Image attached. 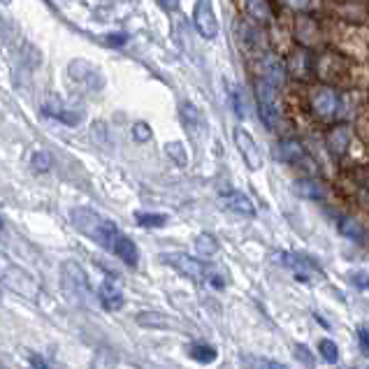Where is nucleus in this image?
<instances>
[{"label": "nucleus", "instance_id": "11", "mask_svg": "<svg viewBox=\"0 0 369 369\" xmlns=\"http://www.w3.org/2000/svg\"><path fill=\"white\" fill-rule=\"evenodd\" d=\"M68 72H70V77L75 79V82H82V84L91 86V88H100L102 84H105V82H102L100 72L95 70L88 61H84V59L72 61L68 66Z\"/></svg>", "mask_w": 369, "mask_h": 369}, {"label": "nucleus", "instance_id": "23", "mask_svg": "<svg viewBox=\"0 0 369 369\" xmlns=\"http://www.w3.org/2000/svg\"><path fill=\"white\" fill-rule=\"evenodd\" d=\"M190 358L195 360V363H202V365H210V363H214L216 360V349L214 346H210V344H193L190 346Z\"/></svg>", "mask_w": 369, "mask_h": 369}, {"label": "nucleus", "instance_id": "24", "mask_svg": "<svg viewBox=\"0 0 369 369\" xmlns=\"http://www.w3.org/2000/svg\"><path fill=\"white\" fill-rule=\"evenodd\" d=\"M135 221H138L142 228H165L167 216L165 214H154V212H138L135 214Z\"/></svg>", "mask_w": 369, "mask_h": 369}, {"label": "nucleus", "instance_id": "8", "mask_svg": "<svg viewBox=\"0 0 369 369\" xmlns=\"http://www.w3.org/2000/svg\"><path fill=\"white\" fill-rule=\"evenodd\" d=\"M193 21H195L198 33L202 35L205 40H214L216 35H219V21H216L212 0H195Z\"/></svg>", "mask_w": 369, "mask_h": 369}, {"label": "nucleus", "instance_id": "5", "mask_svg": "<svg viewBox=\"0 0 369 369\" xmlns=\"http://www.w3.org/2000/svg\"><path fill=\"white\" fill-rule=\"evenodd\" d=\"M3 284L5 288H10L12 293L21 295L26 300H37V284L35 279L23 272L17 265H5L3 267Z\"/></svg>", "mask_w": 369, "mask_h": 369}, {"label": "nucleus", "instance_id": "30", "mask_svg": "<svg viewBox=\"0 0 369 369\" xmlns=\"http://www.w3.org/2000/svg\"><path fill=\"white\" fill-rule=\"evenodd\" d=\"M133 140L135 142H147L151 140V126L144 123V121H138L133 126Z\"/></svg>", "mask_w": 369, "mask_h": 369}, {"label": "nucleus", "instance_id": "6", "mask_svg": "<svg viewBox=\"0 0 369 369\" xmlns=\"http://www.w3.org/2000/svg\"><path fill=\"white\" fill-rule=\"evenodd\" d=\"M279 265H284L300 279L302 284H314V277H320V267L309 258H304L300 253H279L274 255Z\"/></svg>", "mask_w": 369, "mask_h": 369}, {"label": "nucleus", "instance_id": "22", "mask_svg": "<svg viewBox=\"0 0 369 369\" xmlns=\"http://www.w3.org/2000/svg\"><path fill=\"white\" fill-rule=\"evenodd\" d=\"M295 37L300 40V44L304 47H311L318 40V28L314 19H300L298 21V28H295Z\"/></svg>", "mask_w": 369, "mask_h": 369}, {"label": "nucleus", "instance_id": "1", "mask_svg": "<svg viewBox=\"0 0 369 369\" xmlns=\"http://www.w3.org/2000/svg\"><path fill=\"white\" fill-rule=\"evenodd\" d=\"M70 221L72 226H75V230L82 232L84 237L93 239L98 246L114 253V246L119 242V237H121V230L116 228L114 221L102 219L98 212L88 210V207H75V210L70 212Z\"/></svg>", "mask_w": 369, "mask_h": 369}, {"label": "nucleus", "instance_id": "35", "mask_svg": "<svg viewBox=\"0 0 369 369\" xmlns=\"http://www.w3.org/2000/svg\"><path fill=\"white\" fill-rule=\"evenodd\" d=\"M126 40H128L126 33H111V35L105 37V42H107V47H123Z\"/></svg>", "mask_w": 369, "mask_h": 369}, {"label": "nucleus", "instance_id": "4", "mask_svg": "<svg viewBox=\"0 0 369 369\" xmlns=\"http://www.w3.org/2000/svg\"><path fill=\"white\" fill-rule=\"evenodd\" d=\"M61 282L63 288L70 298L75 300H88V293H91V286H88V277L86 272L79 267L75 260H66L61 267Z\"/></svg>", "mask_w": 369, "mask_h": 369}, {"label": "nucleus", "instance_id": "40", "mask_svg": "<svg viewBox=\"0 0 369 369\" xmlns=\"http://www.w3.org/2000/svg\"><path fill=\"white\" fill-rule=\"evenodd\" d=\"M12 3V0H3V5H10Z\"/></svg>", "mask_w": 369, "mask_h": 369}, {"label": "nucleus", "instance_id": "32", "mask_svg": "<svg viewBox=\"0 0 369 369\" xmlns=\"http://www.w3.org/2000/svg\"><path fill=\"white\" fill-rule=\"evenodd\" d=\"M232 100H235V111H237V116H239V119H246V107H244V93L239 91V88H237L235 93H232Z\"/></svg>", "mask_w": 369, "mask_h": 369}, {"label": "nucleus", "instance_id": "15", "mask_svg": "<svg viewBox=\"0 0 369 369\" xmlns=\"http://www.w3.org/2000/svg\"><path fill=\"white\" fill-rule=\"evenodd\" d=\"M293 193L304 198V200H316V202L327 198V190H325L323 183L316 181V179H309V176L307 179H295L293 181Z\"/></svg>", "mask_w": 369, "mask_h": 369}, {"label": "nucleus", "instance_id": "13", "mask_svg": "<svg viewBox=\"0 0 369 369\" xmlns=\"http://www.w3.org/2000/svg\"><path fill=\"white\" fill-rule=\"evenodd\" d=\"M274 156H279L284 163H291V165H304L307 163V151H304V147L298 140H282L277 144Z\"/></svg>", "mask_w": 369, "mask_h": 369}, {"label": "nucleus", "instance_id": "17", "mask_svg": "<svg viewBox=\"0 0 369 369\" xmlns=\"http://www.w3.org/2000/svg\"><path fill=\"white\" fill-rule=\"evenodd\" d=\"M327 147L334 156H344L351 147V131L346 126H337L327 133Z\"/></svg>", "mask_w": 369, "mask_h": 369}, {"label": "nucleus", "instance_id": "31", "mask_svg": "<svg viewBox=\"0 0 369 369\" xmlns=\"http://www.w3.org/2000/svg\"><path fill=\"white\" fill-rule=\"evenodd\" d=\"M349 279H351L353 286L360 288V291H365V288H369V274H367V272H351Z\"/></svg>", "mask_w": 369, "mask_h": 369}, {"label": "nucleus", "instance_id": "18", "mask_svg": "<svg viewBox=\"0 0 369 369\" xmlns=\"http://www.w3.org/2000/svg\"><path fill=\"white\" fill-rule=\"evenodd\" d=\"M138 325L142 327H154V330H174L172 316H165L160 311H140L138 314Z\"/></svg>", "mask_w": 369, "mask_h": 369}, {"label": "nucleus", "instance_id": "7", "mask_svg": "<svg viewBox=\"0 0 369 369\" xmlns=\"http://www.w3.org/2000/svg\"><path fill=\"white\" fill-rule=\"evenodd\" d=\"M311 109L323 121H332L337 111H339V95L330 86H320L311 93Z\"/></svg>", "mask_w": 369, "mask_h": 369}, {"label": "nucleus", "instance_id": "14", "mask_svg": "<svg viewBox=\"0 0 369 369\" xmlns=\"http://www.w3.org/2000/svg\"><path fill=\"white\" fill-rule=\"evenodd\" d=\"M221 205L226 207V210L235 212V214H242V216H253L255 214L253 202L244 193H239V190H226V193L221 195Z\"/></svg>", "mask_w": 369, "mask_h": 369}, {"label": "nucleus", "instance_id": "38", "mask_svg": "<svg viewBox=\"0 0 369 369\" xmlns=\"http://www.w3.org/2000/svg\"><path fill=\"white\" fill-rule=\"evenodd\" d=\"M158 3L167 12H172V10H176V7H179V0H158Z\"/></svg>", "mask_w": 369, "mask_h": 369}, {"label": "nucleus", "instance_id": "2", "mask_svg": "<svg viewBox=\"0 0 369 369\" xmlns=\"http://www.w3.org/2000/svg\"><path fill=\"white\" fill-rule=\"evenodd\" d=\"M255 102H258V114L260 121L274 131L282 119V109H279V86L267 82L265 77H258L255 82Z\"/></svg>", "mask_w": 369, "mask_h": 369}, {"label": "nucleus", "instance_id": "39", "mask_svg": "<svg viewBox=\"0 0 369 369\" xmlns=\"http://www.w3.org/2000/svg\"><path fill=\"white\" fill-rule=\"evenodd\" d=\"M360 202H363V207L369 212V190H363V195H360Z\"/></svg>", "mask_w": 369, "mask_h": 369}, {"label": "nucleus", "instance_id": "27", "mask_svg": "<svg viewBox=\"0 0 369 369\" xmlns=\"http://www.w3.org/2000/svg\"><path fill=\"white\" fill-rule=\"evenodd\" d=\"M181 121H183V126L188 128L190 135H198L195 131H198V123H200V114H198V109L193 105H188V102L181 107Z\"/></svg>", "mask_w": 369, "mask_h": 369}, {"label": "nucleus", "instance_id": "10", "mask_svg": "<svg viewBox=\"0 0 369 369\" xmlns=\"http://www.w3.org/2000/svg\"><path fill=\"white\" fill-rule=\"evenodd\" d=\"M314 70L316 75L323 79V82H341L346 77V63L339 56H332V54H325L314 63Z\"/></svg>", "mask_w": 369, "mask_h": 369}, {"label": "nucleus", "instance_id": "34", "mask_svg": "<svg viewBox=\"0 0 369 369\" xmlns=\"http://www.w3.org/2000/svg\"><path fill=\"white\" fill-rule=\"evenodd\" d=\"M358 344H360V351L369 356V330L367 327H360L358 330Z\"/></svg>", "mask_w": 369, "mask_h": 369}, {"label": "nucleus", "instance_id": "37", "mask_svg": "<svg viewBox=\"0 0 369 369\" xmlns=\"http://www.w3.org/2000/svg\"><path fill=\"white\" fill-rule=\"evenodd\" d=\"M295 353H298V358L302 360L304 365H314V358H309V349L300 346V344H295Z\"/></svg>", "mask_w": 369, "mask_h": 369}, {"label": "nucleus", "instance_id": "19", "mask_svg": "<svg viewBox=\"0 0 369 369\" xmlns=\"http://www.w3.org/2000/svg\"><path fill=\"white\" fill-rule=\"evenodd\" d=\"M260 70H262V77L274 86H282L286 82V68L279 63L277 56H265L260 61Z\"/></svg>", "mask_w": 369, "mask_h": 369}, {"label": "nucleus", "instance_id": "9", "mask_svg": "<svg viewBox=\"0 0 369 369\" xmlns=\"http://www.w3.org/2000/svg\"><path fill=\"white\" fill-rule=\"evenodd\" d=\"M235 144L239 149V154H242L246 167L251 172H258L262 167V154H260V147L255 144V140L251 138V133L246 131V128H235Z\"/></svg>", "mask_w": 369, "mask_h": 369}, {"label": "nucleus", "instance_id": "21", "mask_svg": "<svg viewBox=\"0 0 369 369\" xmlns=\"http://www.w3.org/2000/svg\"><path fill=\"white\" fill-rule=\"evenodd\" d=\"M114 255H119L126 265H131V267H135L140 260V251H138V244L133 242L131 237H126L121 232V237H119V242L114 246Z\"/></svg>", "mask_w": 369, "mask_h": 369}, {"label": "nucleus", "instance_id": "12", "mask_svg": "<svg viewBox=\"0 0 369 369\" xmlns=\"http://www.w3.org/2000/svg\"><path fill=\"white\" fill-rule=\"evenodd\" d=\"M98 300L105 311H119L123 307L126 298H123V291H121V286H119L116 279H105V284H102L100 291H98Z\"/></svg>", "mask_w": 369, "mask_h": 369}, {"label": "nucleus", "instance_id": "26", "mask_svg": "<svg viewBox=\"0 0 369 369\" xmlns=\"http://www.w3.org/2000/svg\"><path fill=\"white\" fill-rule=\"evenodd\" d=\"M195 248H198V253L202 255V258H210V255L219 253V244H216V239L212 235H207V232L195 239Z\"/></svg>", "mask_w": 369, "mask_h": 369}, {"label": "nucleus", "instance_id": "20", "mask_svg": "<svg viewBox=\"0 0 369 369\" xmlns=\"http://www.w3.org/2000/svg\"><path fill=\"white\" fill-rule=\"evenodd\" d=\"M244 10L248 17L258 23H270L274 19V12H272V5L267 0H244Z\"/></svg>", "mask_w": 369, "mask_h": 369}, {"label": "nucleus", "instance_id": "28", "mask_svg": "<svg viewBox=\"0 0 369 369\" xmlns=\"http://www.w3.org/2000/svg\"><path fill=\"white\" fill-rule=\"evenodd\" d=\"M318 353L323 356L325 363H337V360H339V349H337V344L332 339H320Z\"/></svg>", "mask_w": 369, "mask_h": 369}, {"label": "nucleus", "instance_id": "36", "mask_svg": "<svg viewBox=\"0 0 369 369\" xmlns=\"http://www.w3.org/2000/svg\"><path fill=\"white\" fill-rule=\"evenodd\" d=\"M284 3L291 7V10L302 12V10H307V7L311 5V0H284Z\"/></svg>", "mask_w": 369, "mask_h": 369}, {"label": "nucleus", "instance_id": "16", "mask_svg": "<svg viewBox=\"0 0 369 369\" xmlns=\"http://www.w3.org/2000/svg\"><path fill=\"white\" fill-rule=\"evenodd\" d=\"M334 219H337V230H339L344 237L351 239V242H365L367 232L358 219H353V216H334Z\"/></svg>", "mask_w": 369, "mask_h": 369}, {"label": "nucleus", "instance_id": "29", "mask_svg": "<svg viewBox=\"0 0 369 369\" xmlns=\"http://www.w3.org/2000/svg\"><path fill=\"white\" fill-rule=\"evenodd\" d=\"M30 165H33L35 172H49L52 170V156L47 151H35L33 158H30Z\"/></svg>", "mask_w": 369, "mask_h": 369}, {"label": "nucleus", "instance_id": "33", "mask_svg": "<svg viewBox=\"0 0 369 369\" xmlns=\"http://www.w3.org/2000/svg\"><path fill=\"white\" fill-rule=\"evenodd\" d=\"M244 363H246V365H251V367H272V369H277V367H284L282 363H277V360H262V358H258V360H253V358H246Z\"/></svg>", "mask_w": 369, "mask_h": 369}, {"label": "nucleus", "instance_id": "25", "mask_svg": "<svg viewBox=\"0 0 369 369\" xmlns=\"http://www.w3.org/2000/svg\"><path fill=\"white\" fill-rule=\"evenodd\" d=\"M165 154L174 160V165H179V167L188 165V156H186V147H183V142H167L165 144Z\"/></svg>", "mask_w": 369, "mask_h": 369}, {"label": "nucleus", "instance_id": "3", "mask_svg": "<svg viewBox=\"0 0 369 369\" xmlns=\"http://www.w3.org/2000/svg\"><path fill=\"white\" fill-rule=\"evenodd\" d=\"M160 260H163L167 267H172L174 272H179L181 277H186V279H190V282H195V284H205L207 279H210V274H212V265L200 262V260L193 258V255L181 253V251L163 253V255H160Z\"/></svg>", "mask_w": 369, "mask_h": 369}]
</instances>
